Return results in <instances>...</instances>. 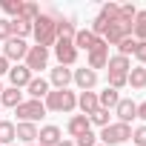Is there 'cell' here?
<instances>
[{
    "label": "cell",
    "mask_w": 146,
    "mask_h": 146,
    "mask_svg": "<svg viewBox=\"0 0 146 146\" xmlns=\"http://www.w3.org/2000/svg\"><path fill=\"white\" fill-rule=\"evenodd\" d=\"M32 32H35L37 46L49 49V46L57 40V35H54V15H40V17L32 23Z\"/></svg>",
    "instance_id": "obj_1"
},
{
    "label": "cell",
    "mask_w": 146,
    "mask_h": 146,
    "mask_svg": "<svg viewBox=\"0 0 146 146\" xmlns=\"http://www.w3.org/2000/svg\"><path fill=\"white\" fill-rule=\"evenodd\" d=\"M129 137H132V126H129V123H109V126H103V132H100L103 146H117V143H123V140H129Z\"/></svg>",
    "instance_id": "obj_2"
},
{
    "label": "cell",
    "mask_w": 146,
    "mask_h": 146,
    "mask_svg": "<svg viewBox=\"0 0 146 146\" xmlns=\"http://www.w3.org/2000/svg\"><path fill=\"white\" fill-rule=\"evenodd\" d=\"M15 112H17L20 123H35V120H40V117L46 115V106H43L40 100H23Z\"/></svg>",
    "instance_id": "obj_3"
},
{
    "label": "cell",
    "mask_w": 146,
    "mask_h": 146,
    "mask_svg": "<svg viewBox=\"0 0 146 146\" xmlns=\"http://www.w3.org/2000/svg\"><path fill=\"white\" fill-rule=\"evenodd\" d=\"M46 63H49V49H43V46H29L23 66H26L29 72H43Z\"/></svg>",
    "instance_id": "obj_4"
},
{
    "label": "cell",
    "mask_w": 146,
    "mask_h": 146,
    "mask_svg": "<svg viewBox=\"0 0 146 146\" xmlns=\"http://www.w3.org/2000/svg\"><path fill=\"white\" fill-rule=\"evenodd\" d=\"M54 57H57V63L60 66H72L78 60V49H75V43L72 40H54Z\"/></svg>",
    "instance_id": "obj_5"
},
{
    "label": "cell",
    "mask_w": 146,
    "mask_h": 146,
    "mask_svg": "<svg viewBox=\"0 0 146 146\" xmlns=\"http://www.w3.org/2000/svg\"><path fill=\"white\" fill-rule=\"evenodd\" d=\"M123 37H132V23H123V20L109 23V29H106V35H103L106 46H109V43H112V46H117Z\"/></svg>",
    "instance_id": "obj_6"
},
{
    "label": "cell",
    "mask_w": 146,
    "mask_h": 146,
    "mask_svg": "<svg viewBox=\"0 0 146 146\" xmlns=\"http://www.w3.org/2000/svg\"><path fill=\"white\" fill-rule=\"evenodd\" d=\"M106 63H109V46H106L103 37H98L95 40V49L89 52V69L95 72V69H103Z\"/></svg>",
    "instance_id": "obj_7"
},
{
    "label": "cell",
    "mask_w": 146,
    "mask_h": 146,
    "mask_svg": "<svg viewBox=\"0 0 146 146\" xmlns=\"http://www.w3.org/2000/svg\"><path fill=\"white\" fill-rule=\"evenodd\" d=\"M26 52H29V46L20 37H9L6 46H3V57L6 60H20V57H26Z\"/></svg>",
    "instance_id": "obj_8"
},
{
    "label": "cell",
    "mask_w": 146,
    "mask_h": 146,
    "mask_svg": "<svg viewBox=\"0 0 146 146\" xmlns=\"http://www.w3.org/2000/svg\"><path fill=\"white\" fill-rule=\"evenodd\" d=\"M72 80H75L83 92H92L95 83H98V72H92L89 66H86V69H78V72H72Z\"/></svg>",
    "instance_id": "obj_9"
},
{
    "label": "cell",
    "mask_w": 146,
    "mask_h": 146,
    "mask_svg": "<svg viewBox=\"0 0 146 146\" xmlns=\"http://www.w3.org/2000/svg\"><path fill=\"white\" fill-rule=\"evenodd\" d=\"M115 115H117V123H132V117H137V103L135 100H117Z\"/></svg>",
    "instance_id": "obj_10"
},
{
    "label": "cell",
    "mask_w": 146,
    "mask_h": 146,
    "mask_svg": "<svg viewBox=\"0 0 146 146\" xmlns=\"http://www.w3.org/2000/svg\"><path fill=\"white\" fill-rule=\"evenodd\" d=\"M9 80H12V89H23V86H29V80H32V72H29L26 66H12V69H9Z\"/></svg>",
    "instance_id": "obj_11"
},
{
    "label": "cell",
    "mask_w": 146,
    "mask_h": 146,
    "mask_svg": "<svg viewBox=\"0 0 146 146\" xmlns=\"http://www.w3.org/2000/svg\"><path fill=\"white\" fill-rule=\"evenodd\" d=\"M15 137L29 146V143L37 140V126H35V123H17V126H15Z\"/></svg>",
    "instance_id": "obj_12"
},
{
    "label": "cell",
    "mask_w": 146,
    "mask_h": 146,
    "mask_svg": "<svg viewBox=\"0 0 146 146\" xmlns=\"http://www.w3.org/2000/svg\"><path fill=\"white\" fill-rule=\"evenodd\" d=\"M54 35H57V40H75L78 29H75L72 20H57L54 17Z\"/></svg>",
    "instance_id": "obj_13"
},
{
    "label": "cell",
    "mask_w": 146,
    "mask_h": 146,
    "mask_svg": "<svg viewBox=\"0 0 146 146\" xmlns=\"http://www.w3.org/2000/svg\"><path fill=\"white\" fill-rule=\"evenodd\" d=\"M29 95H32V100H40V98H46L52 89H49V80H43V78H32L29 80Z\"/></svg>",
    "instance_id": "obj_14"
},
{
    "label": "cell",
    "mask_w": 146,
    "mask_h": 146,
    "mask_svg": "<svg viewBox=\"0 0 146 146\" xmlns=\"http://www.w3.org/2000/svg\"><path fill=\"white\" fill-rule=\"evenodd\" d=\"M37 137H40V146H57V143L63 140L57 126H43V129L37 132Z\"/></svg>",
    "instance_id": "obj_15"
},
{
    "label": "cell",
    "mask_w": 146,
    "mask_h": 146,
    "mask_svg": "<svg viewBox=\"0 0 146 146\" xmlns=\"http://www.w3.org/2000/svg\"><path fill=\"white\" fill-rule=\"evenodd\" d=\"M78 106H80V112H83L86 117H89L95 109H100V106H98V95H95V92H80V98H78Z\"/></svg>",
    "instance_id": "obj_16"
},
{
    "label": "cell",
    "mask_w": 146,
    "mask_h": 146,
    "mask_svg": "<svg viewBox=\"0 0 146 146\" xmlns=\"http://www.w3.org/2000/svg\"><path fill=\"white\" fill-rule=\"evenodd\" d=\"M109 75H129V69H132V63H129V57H120V54H115V57H109Z\"/></svg>",
    "instance_id": "obj_17"
},
{
    "label": "cell",
    "mask_w": 146,
    "mask_h": 146,
    "mask_svg": "<svg viewBox=\"0 0 146 146\" xmlns=\"http://www.w3.org/2000/svg\"><path fill=\"white\" fill-rule=\"evenodd\" d=\"M23 103V95H20V89H3V95H0V106H9V109H17Z\"/></svg>",
    "instance_id": "obj_18"
},
{
    "label": "cell",
    "mask_w": 146,
    "mask_h": 146,
    "mask_svg": "<svg viewBox=\"0 0 146 146\" xmlns=\"http://www.w3.org/2000/svg\"><path fill=\"white\" fill-rule=\"evenodd\" d=\"M95 40H98V37H95L89 29H80L72 43H75V49H86V52H92V49H95Z\"/></svg>",
    "instance_id": "obj_19"
},
{
    "label": "cell",
    "mask_w": 146,
    "mask_h": 146,
    "mask_svg": "<svg viewBox=\"0 0 146 146\" xmlns=\"http://www.w3.org/2000/svg\"><path fill=\"white\" fill-rule=\"evenodd\" d=\"M117 100H120V95H117L115 89H109V86L98 95V106H100V109H106V112H109V109H115V106H117Z\"/></svg>",
    "instance_id": "obj_20"
},
{
    "label": "cell",
    "mask_w": 146,
    "mask_h": 146,
    "mask_svg": "<svg viewBox=\"0 0 146 146\" xmlns=\"http://www.w3.org/2000/svg\"><path fill=\"white\" fill-rule=\"evenodd\" d=\"M52 83H54L57 89H66V86L72 83V69H66V66L52 69Z\"/></svg>",
    "instance_id": "obj_21"
},
{
    "label": "cell",
    "mask_w": 146,
    "mask_h": 146,
    "mask_svg": "<svg viewBox=\"0 0 146 146\" xmlns=\"http://www.w3.org/2000/svg\"><path fill=\"white\" fill-rule=\"evenodd\" d=\"M83 132H89V117L86 115H75V117L69 120V135L72 137H80Z\"/></svg>",
    "instance_id": "obj_22"
},
{
    "label": "cell",
    "mask_w": 146,
    "mask_h": 146,
    "mask_svg": "<svg viewBox=\"0 0 146 146\" xmlns=\"http://www.w3.org/2000/svg\"><path fill=\"white\" fill-rule=\"evenodd\" d=\"M132 35H135V40H146V9L135 15V20H132Z\"/></svg>",
    "instance_id": "obj_23"
},
{
    "label": "cell",
    "mask_w": 146,
    "mask_h": 146,
    "mask_svg": "<svg viewBox=\"0 0 146 146\" xmlns=\"http://www.w3.org/2000/svg\"><path fill=\"white\" fill-rule=\"evenodd\" d=\"M126 83H129V86H135V89H143V86H146V69H143V66H137V69H129Z\"/></svg>",
    "instance_id": "obj_24"
},
{
    "label": "cell",
    "mask_w": 146,
    "mask_h": 146,
    "mask_svg": "<svg viewBox=\"0 0 146 146\" xmlns=\"http://www.w3.org/2000/svg\"><path fill=\"white\" fill-rule=\"evenodd\" d=\"M26 35H32V23L29 20H23V17H15L12 20V37H26Z\"/></svg>",
    "instance_id": "obj_25"
},
{
    "label": "cell",
    "mask_w": 146,
    "mask_h": 146,
    "mask_svg": "<svg viewBox=\"0 0 146 146\" xmlns=\"http://www.w3.org/2000/svg\"><path fill=\"white\" fill-rule=\"evenodd\" d=\"M12 140H15V123L0 120V146H12Z\"/></svg>",
    "instance_id": "obj_26"
},
{
    "label": "cell",
    "mask_w": 146,
    "mask_h": 146,
    "mask_svg": "<svg viewBox=\"0 0 146 146\" xmlns=\"http://www.w3.org/2000/svg\"><path fill=\"white\" fill-rule=\"evenodd\" d=\"M117 12H120V6H117V3H103V9H100V15H98V17H103L106 23H115V20H117Z\"/></svg>",
    "instance_id": "obj_27"
},
{
    "label": "cell",
    "mask_w": 146,
    "mask_h": 146,
    "mask_svg": "<svg viewBox=\"0 0 146 146\" xmlns=\"http://www.w3.org/2000/svg\"><path fill=\"white\" fill-rule=\"evenodd\" d=\"M135 49H137V40H135V37H123V40L117 43V54H120V57L135 54Z\"/></svg>",
    "instance_id": "obj_28"
},
{
    "label": "cell",
    "mask_w": 146,
    "mask_h": 146,
    "mask_svg": "<svg viewBox=\"0 0 146 146\" xmlns=\"http://www.w3.org/2000/svg\"><path fill=\"white\" fill-rule=\"evenodd\" d=\"M0 9H3L6 15H12V17H20V9H23V0H3V3H0Z\"/></svg>",
    "instance_id": "obj_29"
},
{
    "label": "cell",
    "mask_w": 146,
    "mask_h": 146,
    "mask_svg": "<svg viewBox=\"0 0 146 146\" xmlns=\"http://www.w3.org/2000/svg\"><path fill=\"white\" fill-rule=\"evenodd\" d=\"M72 109H78V95H75V92H69V89H63V103H60V112H72Z\"/></svg>",
    "instance_id": "obj_30"
},
{
    "label": "cell",
    "mask_w": 146,
    "mask_h": 146,
    "mask_svg": "<svg viewBox=\"0 0 146 146\" xmlns=\"http://www.w3.org/2000/svg\"><path fill=\"white\" fill-rule=\"evenodd\" d=\"M20 17H23V20H29V23H35V20L40 17V9H37L35 3H23V9H20Z\"/></svg>",
    "instance_id": "obj_31"
},
{
    "label": "cell",
    "mask_w": 146,
    "mask_h": 146,
    "mask_svg": "<svg viewBox=\"0 0 146 146\" xmlns=\"http://www.w3.org/2000/svg\"><path fill=\"white\" fill-rule=\"evenodd\" d=\"M89 123H95V126H100V129L109 126V112H106V109H95V112L89 115Z\"/></svg>",
    "instance_id": "obj_32"
},
{
    "label": "cell",
    "mask_w": 146,
    "mask_h": 146,
    "mask_svg": "<svg viewBox=\"0 0 146 146\" xmlns=\"http://www.w3.org/2000/svg\"><path fill=\"white\" fill-rule=\"evenodd\" d=\"M75 146H98V137H95V132L89 129V132H83L80 137H75Z\"/></svg>",
    "instance_id": "obj_33"
},
{
    "label": "cell",
    "mask_w": 146,
    "mask_h": 146,
    "mask_svg": "<svg viewBox=\"0 0 146 146\" xmlns=\"http://www.w3.org/2000/svg\"><path fill=\"white\" fill-rule=\"evenodd\" d=\"M126 86V75H109V89H123Z\"/></svg>",
    "instance_id": "obj_34"
},
{
    "label": "cell",
    "mask_w": 146,
    "mask_h": 146,
    "mask_svg": "<svg viewBox=\"0 0 146 146\" xmlns=\"http://www.w3.org/2000/svg\"><path fill=\"white\" fill-rule=\"evenodd\" d=\"M132 140H135V146H146V126H137L132 132Z\"/></svg>",
    "instance_id": "obj_35"
},
{
    "label": "cell",
    "mask_w": 146,
    "mask_h": 146,
    "mask_svg": "<svg viewBox=\"0 0 146 146\" xmlns=\"http://www.w3.org/2000/svg\"><path fill=\"white\" fill-rule=\"evenodd\" d=\"M12 37V20L0 17V40H9Z\"/></svg>",
    "instance_id": "obj_36"
},
{
    "label": "cell",
    "mask_w": 146,
    "mask_h": 146,
    "mask_svg": "<svg viewBox=\"0 0 146 146\" xmlns=\"http://www.w3.org/2000/svg\"><path fill=\"white\" fill-rule=\"evenodd\" d=\"M135 57L140 63H146V40H137V49H135Z\"/></svg>",
    "instance_id": "obj_37"
},
{
    "label": "cell",
    "mask_w": 146,
    "mask_h": 146,
    "mask_svg": "<svg viewBox=\"0 0 146 146\" xmlns=\"http://www.w3.org/2000/svg\"><path fill=\"white\" fill-rule=\"evenodd\" d=\"M0 75H9V60L0 54Z\"/></svg>",
    "instance_id": "obj_38"
},
{
    "label": "cell",
    "mask_w": 146,
    "mask_h": 146,
    "mask_svg": "<svg viewBox=\"0 0 146 146\" xmlns=\"http://www.w3.org/2000/svg\"><path fill=\"white\" fill-rule=\"evenodd\" d=\"M137 117H140V120H146V100H143V103H137Z\"/></svg>",
    "instance_id": "obj_39"
},
{
    "label": "cell",
    "mask_w": 146,
    "mask_h": 146,
    "mask_svg": "<svg viewBox=\"0 0 146 146\" xmlns=\"http://www.w3.org/2000/svg\"><path fill=\"white\" fill-rule=\"evenodd\" d=\"M57 146H75V140H60Z\"/></svg>",
    "instance_id": "obj_40"
},
{
    "label": "cell",
    "mask_w": 146,
    "mask_h": 146,
    "mask_svg": "<svg viewBox=\"0 0 146 146\" xmlns=\"http://www.w3.org/2000/svg\"><path fill=\"white\" fill-rule=\"evenodd\" d=\"M0 95H3V86H0Z\"/></svg>",
    "instance_id": "obj_41"
},
{
    "label": "cell",
    "mask_w": 146,
    "mask_h": 146,
    "mask_svg": "<svg viewBox=\"0 0 146 146\" xmlns=\"http://www.w3.org/2000/svg\"><path fill=\"white\" fill-rule=\"evenodd\" d=\"M29 146H37V143H29Z\"/></svg>",
    "instance_id": "obj_42"
},
{
    "label": "cell",
    "mask_w": 146,
    "mask_h": 146,
    "mask_svg": "<svg viewBox=\"0 0 146 146\" xmlns=\"http://www.w3.org/2000/svg\"><path fill=\"white\" fill-rule=\"evenodd\" d=\"M143 69H146V63H143Z\"/></svg>",
    "instance_id": "obj_43"
},
{
    "label": "cell",
    "mask_w": 146,
    "mask_h": 146,
    "mask_svg": "<svg viewBox=\"0 0 146 146\" xmlns=\"http://www.w3.org/2000/svg\"><path fill=\"white\" fill-rule=\"evenodd\" d=\"M98 146H103V143H98Z\"/></svg>",
    "instance_id": "obj_44"
},
{
    "label": "cell",
    "mask_w": 146,
    "mask_h": 146,
    "mask_svg": "<svg viewBox=\"0 0 146 146\" xmlns=\"http://www.w3.org/2000/svg\"><path fill=\"white\" fill-rule=\"evenodd\" d=\"M12 146H15V143H12Z\"/></svg>",
    "instance_id": "obj_45"
}]
</instances>
